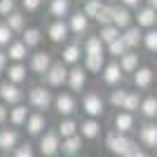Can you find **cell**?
<instances>
[{
    "mask_svg": "<svg viewBox=\"0 0 157 157\" xmlns=\"http://www.w3.org/2000/svg\"><path fill=\"white\" fill-rule=\"evenodd\" d=\"M26 103L31 105V110H40L45 113L54 105V89H49L47 85H33L26 92Z\"/></svg>",
    "mask_w": 157,
    "mask_h": 157,
    "instance_id": "1",
    "label": "cell"
},
{
    "mask_svg": "<svg viewBox=\"0 0 157 157\" xmlns=\"http://www.w3.org/2000/svg\"><path fill=\"white\" fill-rule=\"evenodd\" d=\"M80 108H82V113H85L87 117L101 120L105 115V98L98 92H94V89L92 92H85L82 98H80Z\"/></svg>",
    "mask_w": 157,
    "mask_h": 157,
    "instance_id": "2",
    "label": "cell"
},
{
    "mask_svg": "<svg viewBox=\"0 0 157 157\" xmlns=\"http://www.w3.org/2000/svg\"><path fill=\"white\" fill-rule=\"evenodd\" d=\"M105 148L113 152L115 157H127L131 150H136V143L131 141L127 134H120V131H110L105 136Z\"/></svg>",
    "mask_w": 157,
    "mask_h": 157,
    "instance_id": "3",
    "label": "cell"
},
{
    "mask_svg": "<svg viewBox=\"0 0 157 157\" xmlns=\"http://www.w3.org/2000/svg\"><path fill=\"white\" fill-rule=\"evenodd\" d=\"M45 38L52 42V45H66L68 40L73 38L71 28H68V21L66 19H49V24L45 26Z\"/></svg>",
    "mask_w": 157,
    "mask_h": 157,
    "instance_id": "4",
    "label": "cell"
},
{
    "mask_svg": "<svg viewBox=\"0 0 157 157\" xmlns=\"http://www.w3.org/2000/svg\"><path fill=\"white\" fill-rule=\"evenodd\" d=\"M40 80H42V85H47L49 89H61V87H66V80H68V66H66L63 61L54 59V63L49 66V71Z\"/></svg>",
    "mask_w": 157,
    "mask_h": 157,
    "instance_id": "5",
    "label": "cell"
},
{
    "mask_svg": "<svg viewBox=\"0 0 157 157\" xmlns=\"http://www.w3.org/2000/svg\"><path fill=\"white\" fill-rule=\"evenodd\" d=\"M52 63H54V54L49 52V49H33L31 56H28V61H26L28 71H31L33 75H40V78L49 71Z\"/></svg>",
    "mask_w": 157,
    "mask_h": 157,
    "instance_id": "6",
    "label": "cell"
},
{
    "mask_svg": "<svg viewBox=\"0 0 157 157\" xmlns=\"http://www.w3.org/2000/svg\"><path fill=\"white\" fill-rule=\"evenodd\" d=\"M40 155L42 157H59L61 155V136L56 129H45L42 134H40Z\"/></svg>",
    "mask_w": 157,
    "mask_h": 157,
    "instance_id": "7",
    "label": "cell"
},
{
    "mask_svg": "<svg viewBox=\"0 0 157 157\" xmlns=\"http://www.w3.org/2000/svg\"><path fill=\"white\" fill-rule=\"evenodd\" d=\"M68 28H71V35L75 40H82L85 35H89V31H92V24L94 21L87 17L82 10H73L71 12V17H68Z\"/></svg>",
    "mask_w": 157,
    "mask_h": 157,
    "instance_id": "8",
    "label": "cell"
},
{
    "mask_svg": "<svg viewBox=\"0 0 157 157\" xmlns=\"http://www.w3.org/2000/svg\"><path fill=\"white\" fill-rule=\"evenodd\" d=\"M52 108L61 117H73V115L78 113L80 103H78V98H75L73 92H59V94H54V105Z\"/></svg>",
    "mask_w": 157,
    "mask_h": 157,
    "instance_id": "9",
    "label": "cell"
},
{
    "mask_svg": "<svg viewBox=\"0 0 157 157\" xmlns=\"http://www.w3.org/2000/svg\"><path fill=\"white\" fill-rule=\"evenodd\" d=\"M87 80H89V73L85 71V66H82V63L71 66V68H68L66 87H68V92H73V94H82L87 89Z\"/></svg>",
    "mask_w": 157,
    "mask_h": 157,
    "instance_id": "10",
    "label": "cell"
},
{
    "mask_svg": "<svg viewBox=\"0 0 157 157\" xmlns=\"http://www.w3.org/2000/svg\"><path fill=\"white\" fill-rule=\"evenodd\" d=\"M82 42L80 40H75V38H71L66 45H61V52H59V61H63L68 68L71 66H78V63H82Z\"/></svg>",
    "mask_w": 157,
    "mask_h": 157,
    "instance_id": "11",
    "label": "cell"
},
{
    "mask_svg": "<svg viewBox=\"0 0 157 157\" xmlns=\"http://www.w3.org/2000/svg\"><path fill=\"white\" fill-rule=\"evenodd\" d=\"M24 98H26V92L21 89V85H14L10 80H2L0 82V101L7 103L10 108L17 103H24Z\"/></svg>",
    "mask_w": 157,
    "mask_h": 157,
    "instance_id": "12",
    "label": "cell"
},
{
    "mask_svg": "<svg viewBox=\"0 0 157 157\" xmlns=\"http://www.w3.org/2000/svg\"><path fill=\"white\" fill-rule=\"evenodd\" d=\"M101 82L108 87H120L122 82H124V73H122V68H120L117 59L108 61V63L103 66V71H101Z\"/></svg>",
    "mask_w": 157,
    "mask_h": 157,
    "instance_id": "13",
    "label": "cell"
},
{
    "mask_svg": "<svg viewBox=\"0 0 157 157\" xmlns=\"http://www.w3.org/2000/svg\"><path fill=\"white\" fill-rule=\"evenodd\" d=\"M7 52V59H10V63H26L28 56H31V49L26 47V42L21 38H14L10 45L5 47Z\"/></svg>",
    "mask_w": 157,
    "mask_h": 157,
    "instance_id": "14",
    "label": "cell"
},
{
    "mask_svg": "<svg viewBox=\"0 0 157 157\" xmlns=\"http://www.w3.org/2000/svg\"><path fill=\"white\" fill-rule=\"evenodd\" d=\"M21 143V134H19V129L17 127H2L0 129V152H12L17 145Z\"/></svg>",
    "mask_w": 157,
    "mask_h": 157,
    "instance_id": "15",
    "label": "cell"
},
{
    "mask_svg": "<svg viewBox=\"0 0 157 157\" xmlns=\"http://www.w3.org/2000/svg\"><path fill=\"white\" fill-rule=\"evenodd\" d=\"M134 24L138 28H143V31L155 28L157 26V10H152L150 5H141L136 10V14H134Z\"/></svg>",
    "mask_w": 157,
    "mask_h": 157,
    "instance_id": "16",
    "label": "cell"
},
{
    "mask_svg": "<svg viewBox=\"0 0 157 157\" xmlns=\"http://www.w3.org/2000/svg\"><path fill=\"white\" fill-rule=\"evenodd\" d=\"M131 82L136 89H150L152 82H155V71L150 66H138L136 71L131 73Z\"/></svg>",
    "mask_w": 157,
    "mask_h": 157,
    "instance_id": "17",
    "label": "cell"
},
{
    "mask_svg": "<svg viewBox=\"0 0 157 157\" xmlns=\"http://www.w3.org/2000/svg\"><path fill=\"white\" fill-rule=\"evenodd\" d=\"M24 129H26L28 136H40V134L47 129V115H45V113H40V110H31V115H28Z\"/></svg>",
    "mask_w": 157,
    "mask_h": 157,
    "instance_id": "18",
    "label": "cell"
},
{
    "mask_svg": "<svg viewBox=\"0 0 157 157\" xmlns=\"http://www.w3.org/2000/svg\"><path fill=\"white\" fill-rule=\"evenodd\" d=\"M73 10V0H47V14L52 19H68Z\"/></svg>",
    "mask_w": 157,
    "mask_h": 157,
    "instance_id": "19",
    "label": "cell"
},
{
    "mask_svg": "<svg viewBox=\"0 0 157 157\" xmlns=\"http://www.w3.org/2000/svg\"><path fill=\"white\" fill-rule=\"evenodd\" d=\"M24 42H26V47L28 49H40V45H42V40H45V31L40 26H26L24 31H21V35H19Z\"/></svg>",
    "mask_w": 157,
    "mask_h": 157,
    "instance_id": "20",
    "label": "cell"
},
{
    "mask_svg": "<svg viewBox=\"0 0 157 157\" xmlns=\"http://www.w3.org/2000/svg\"><path fill=\"white\" fill-rule=\"evenodd\" d=\"M108 63V54H85L82 56V66H85V71L89 75H101L103 71V66Z\"/></svg>",
    "mask_w": 157,
    "mask_h": 157,
    "instance_id": "21",
    "label": "cell"
},
{
    "mask_svg": "<svg viewBox=\"0 0 157 157\" xmlns=\"http://www.w3.org/2000/svg\"><path fill=\"white\" fill-rule=\"evenodd\" d=\"M2 75H5V80H10V82H14V85H26L31 71H28L26 63H10Z\"/></svg>",
    "mask_w": 157,
    "mask_h": 157,
    "instance_id": "22",
    "label": "cell"
},
{
    "mask_svg": "<svg viewBox=\"0 0 157 157\" xmlns=\"http://www.w3.org/2000/svg\"><path fill=\"white\" fill-rule=\"evenodd\" d=\"M101 129H103V127H101V122H98L96 117H87V120L80 122L78 134L85 138V141H96V138L101 136Z\"/></svg>",
    "mask_w": 157,
    "mask_h": 157,
    "instance_id": "23",
    "label": "cell"
},
{
    "mask_svg": "<svg viewBox=\"0 0 157 157\" xmlns=\"http://www.w3.org/2000/svg\"><path fill=\"white\" fill-rule=\"evenodd\" d=\"M28 115H31V105L28 103H17V105L10 108V122H7V124H12V127L19 129V127L26 124Z\"/></svg>",
    "mask_w": 157,
    "mask_h": 157,
    "instance_id": "24",
    "label": "cell"
},
{
    "mask_svg": "<svg viewBox=\"0 0 157 157\" xmlns=\"http://www.w3.org/2000/svg\"><path fill=\"white\" fill-rule=\"evenodd\" d=\"M2 21H5V24H7L10 28H12V31L17 33V35H21V31H24V28L28 26V14H26V12H24V10L19 7V10H14V12L10 14V17H5Z\"/></svg>",
    "mask_w": 157,
    "mask_h": 157,
    "instance_id": "25",
    "label": "cell"
},
{
    "mask_svg": "<svg viewBox=\"0 0 157 157\" xmlns=\"http://www.w3.org/2000/svg\"><path fill=\"white\" fill-rule=\"evenodd\" d=\"M138 141L145 148H157V122H145L138 129Z\"/></svg>",
    "mask_w": 157,
    "mask_h": 157,
    "instance_id": "26",
    "label": "cell"
},
{
    "mask_svg": "<svg viewBox=\"0 0 157 157\" xmlns=\"http://www.w3.org/2000/svg\"><path fill=\"white\" fill-rule=\"evenodd\" d=\"M113 24H115L120 31L129 28L131 24H134V14H131V10L117 2V5H115V14H113Z\"/></svg>",
    "mask_w": 157,
    "mask_h": 157,
    "instance_id": "27",
    "label": "cell"
},
{
    "mask_svg": "<svg viewBox=\"0 0 157 157\" xmlns=\"http://www.w3.org/2000/svg\"><path fill=\"white\" fill-rule=\"evenodd\" d=\"M113 124H115V131H120V134H129V131H134V127H136L134 113L120 110L117 115H115V120H113Z\"/></svg>",
    "mask_w": 157,
    "mask_h": 157,
    "instance_id": "28",
    "label": "cell"
},
{
    "mask_svg": "<svg viewBox=\"0 0 157 157\" xmlns=\"http://www.w3.org/2000/svg\"><path fill=\"white\" fill-rule=\"evenodd\" d=\"M117 63H120V68H122V73L127 75V73H134L138 66H141V56H138L136 49H127V52L117 59Z\"/></svg>",
    "mask_w": 157,
    "mask_h": 157,
    "instance_id": "29",
    "label": "cell"
},
{
    "mask_svg": "<svg viewBox=\"0 0 157 157\" xmlns=\"http://www.w3.org/2000/svg\"><path fill=\"white\" fill-rule=\"evenodd\" d=\"M82 141L85 138L75 134V136H68V138H61V155L63 157H75L80 150H82Z\"/></svg>",
    "mask_w": 157,
    "mask_h": 157,
    "instance_id": "30",
    "label": "cell"
},
{
    "mask_svg": "<svg viewBox=\"0 0 157 157\" xmlns=\"http://www.w3.org/2000/svg\"><path fill=\"white\" fill-rule=\"evenodd\" d=\"M80 42H82V54H103L105 52V45L101 42V38H98L96 33L85 35Z\"/></svg>",
    "mask_w": 157,
    "mask_h": 157,
    "instance_id": "31",
    "label": "cell"
},
{
    "mask_svg": "<svg viewBox=\"0 0 157 157\" xmlns=\"http://www.w3.org/2000/svg\"><path fill=\"white\" fill-rule=\"evenodd\" d=\"M122 40H124V45L129 47V49H136V47L143 42V28H138L136 24H131L129 28L122 31Z\"/></svg>",
    "mask_w": 157,
    "mask_h": 157,
    "instance_id": "32",
    "label": "cell"
},
{
    "mask_svg": "<svg viewBox=\"0 0 157 157\" xmlns=\"http://www.w3.org/2000/svg\"><path fill=\"white\" fill-rule=\"evenodd\" d=\"M80 129V122L75 117H61L59 127H56V131H59V136L61 138H68V136H75Z\"/></svg>",
    "mask_w": 157,
    "mask_h": 157,
    "instance_id": "33",
    "label": "cell"
},
{
    "mask_svg": "<svg viewBox=\"0 0 157 157\" xmlns=\"http://www.w3.org/2000/svg\"><path fill=\"white\" fill-rule=\"evenodd\" d=\"M96 35L101 38V42H103V45H110L113 40H117L120 35H122V31H120L115 24H105V26H98Z\"/></svg>",
    "mask_w": 157,
    "mask_h": 157,
    "instance_id": "34",
    "label": "cell"
},
{
    "mask_svg": "<svg viewBox=\"0 0 157 157\" xmlns=\"http://www.w3.org/2000/svg\"><path fill=\"white\" fill-rule=\"evenodd\" d=\"M105 5H108V2H103V0H85V2L80 5V10H82L92 21H96V17L101 14V10H103Z\"/></svg>",
    "mask_w": 157,
    "mask_h": 157,
    "instance_id": "35",
    "label": "cell"
},
{
    "mask_svg": "<svg viewBox=\"0 0 157 157\" xmlns=\"http://www.w3.org/2000/svg\"><path fill=\"white\" fill-rule=\"evenodd\" d=\"M141 115H143L145 120H155L157 117V96H145L141 98Z\"/></svg>",
    "mask_w": 157,
    "mask_h": 157,
    "instance_id": "36",
    "label": "cell"
},
{
    "mask_svg": "<svg viewBox=\"0 0 157 157\" xmlns=\"http://www.w3.org/2000/svg\"><path fill=\"white\" fill-rule=\"evenodd\" d=\"M127 49H129V47L124 45V40H122V35H120L117 40H113L110 45H105V54H108L110 59H120V56H122V54H124Z\"/></svg>",
    "mask_w": 157,
    "mask_h": 157,
    "instance_id": "37",
    "label": "cell"
},
{
    "mask_svg": "<svg viewBox=\"0 0 157 157\" xmlns=\"http://www.w3.org/2000/svg\"><path fill=\"white\" fill-rule=\"evenodd\" d=\"M127 92H129V89H122V87H113V92H110V98H108V103H110L113 108L122 110V105H124V98H127Z\"/></svg>",
    "mask_w": 157,
    "mask_h": 157,
    "instance_id": "38",
    "label": "cell"
},
{
    "mask_svg": "<svg viewBox=\"0 0 157 157\" xmlns=\"http://www.w3.org/2000/svg\"><path fill=\"white\" fill-rule=\"evenodd\" d=\"M141 45H143L148 52L157 54V26L155 28H148V31L143 33V42H141Z\"/></svg>",
    "mask_w": 157,
    "mask_h": 157,
    "instance_id": "39",
    "label": "cell"
},
{
    "mask_svg": "<svg viewBox=\"0 0 157 157\" xmlns=\"http://www.w3.org/2000/svg\"><path fill=\"white\" fill-rule=\"evenodd\" d=\"M14 38H19V35H17V33H14L10 26H7L5 21L0 19V49H5V47L10 45V42H12Z\"/></svg>",
    "mask_w": 157,
    "mask_h": 157,
    "instance_id": "40",
    "label": "cell"
},
{
    "mask_svg": "<svg viewBox=\"0 0 157 157\" xmlns=\"http://www.w3.org/2000/svg\"><path fill=\"white\" fill-rule=\"evenodd\" d=\"M138 108H141V94H138V92H127V98H124L122 110H127V113H136Z\"/></svg>",
    "mask_w": 157,
    "mask_h": 157,
    "instance_id": "41",
    "label": "cell"
},
{
    "mask_svg": "<svg viewBox=\"0 0 157 157\" xmlns=\"http://www.w3.org/2000/svg\"><path fill=\"white\" fill-rule=\"evenodd\" d=\"M47 0H19V7L24 10L26 14H35L42 10V5H45Z\"/></svg>",
    "mask_w": 157,
    "mask_h": 157,
    "instance_id": "42",
    "label": "cell"
},
{
    "mask_svg": "<svg viewBox=\"0 0 157 157\" xmlns=\"http://www.w3.org/2000/svg\"><path fill=\"white\" fill-rule=\"evenodd\" d=\"M113 14H115V5H105L101 10V14L96 17V26H105V24H113Z\"/></svg>",
    "mask_w": 157,
    "mask_h": 157,
    "instance_id": "43",
    "label": "cell"
},
{
    "mask_svg": "<svg viewBox=\"0 0 157 157\" xmlns=\"http://www.w3.org/2000/svg\"><path fill=\"white\" fill-rule=\"evenodd\" d=\"M12 157H35V148L31 143H19L12 150Z\"/></svg>",
    "mask_w": 157,
    "mask_h": 157,
    "instance_id": "44",
    "label": "cell"
},
{
    "mask_svg": "<svg viewBox=\"0 0 157 157\" xmlns=\"http://www.w3.org/2000/svg\"><path fill=\"white\" fill-rule=\"evenodd\" d=\"M14 10H19V2L17 0H0V19H5Z\"/></svg>",
    "mask_w": 157,
    "mask_h": 157,
    "instance_id": "45",
    "label": "cell"
},
{
    "mask_svg": "<svg viewBox=\"0 0 157 157\" xmlns=\"http://www.w3.org/2000/svg\"><path fill=\"white\" fill-rule=\"evenodd\" d=\"M10 122V105L0 101V127H5Z\"/></svg>",
    "mask_w": 157,
    "mask_h": 157,
    "instance_id": "46",
    "label": "cell"
},
{
    "mask_svg": "<svg viewBox=\"0 0 157 157\" xmlns=\"http://www.w3.org/2000/svg\"><path fill=\"white\" fill-rule=\"evenodd\" d=\"M7 66H10L7 52H5V49H0V73H5V71H7Z\"/></svg>",
    "mask_w": 157,
    "mask_h": 157,
    "instance_id": "47",
    "label": "cell"
},
{
    "mask_svg": "<svg viewBox=\"0 0 157 157\" xmlns=\"http://www.w3.org/2000/svg\"><path fill=\"white\" fill-rule=\"evenodd\" d=\"M141 2H143V0H120V5L129 7V10H138V7H141Z\"/></svg>",
    "mask_w": 157,
    "mask_h": 157,
    "instance_id": "48",
    "label": "cell"
},
{
    "mask_svg": "<svg viewBox=\"0 0 157 157\" xmlns=\"http://www.w3.org/2000/svg\"><path fill=\"white\" fill-rule=\"evenodd\" d=\"M127 157H148V155H145L143 150H138V148H136V150H131V152H129Z\"/></svg>",
    "mask_w": 157,
    "mask_h": 157,
    "instance_id": "49",
    "label": "cell"
},
{
    "mask_svg": "<svg viewBox=\"0 0 157 157\" xmlns=\"http://www.w3.org/2000/svg\"><path fill=\"white\" fill-rule=\"evenodd\" d=\"M148 5H150L152 10H157V0H148Z\"/></svg>",
    "mask_w": 157,
    "mask_h": 157,
    "instance_id": "50",
    "label": "cell"
},
{
    "mask_svg": "<svg viewBox=\"0 0 157 157\" xmlns=\"http://www.w3.org/2000/svg\"><path fill=\"white\" fill-rule=\"evenodd\" d=\"M103 2H108V5H117L120 0H103Z\"/></svg>",
    "mask_w": 157,
    "mask_h": 157,
    "instance_id": "51",
    "label": "cell"
},
{
    "mask_svg": "<svg viewBox=\"0 0 157 157\" xmlns=\"http://www.w3.org/2000/svg\"><path fill=\"white\" fill-rule=\"evenodd\" d=\"M78 2H80V5H82V2H85V0H78Z\"/></svg>",
    "mask_w": 157,
    "mask_h": 157,
    "instance_id": "52",
    "label": "cell"
},
{
    "mask_svg": "<svg viewBox=\"0 0 157 157\" xmlns=\"http://www.w3.org/2000/svg\"><path fill=\"white\" fill-rule=\"evenodd\" d=\"M2 157H7V155H2Z\"/></svg>",
    "mask_w": 157,
    "mask_h": 157,
    "instance_id": "53",
    "label": "cell"
},
{
    "mask_svg": "<svg viewBox=\"0 0 157 157\" xmlns=\"http://www.w3.org/2000/svg\"><path fill=\"white\" fill-rule=\"evenodd\" d=\"M17 2H19V0H17Z\"/></svg>",
    "mask_w": 157,
    "mask_h": 157,
    "instance_id": "54",
    "label": "cell"
}]
</instances>
